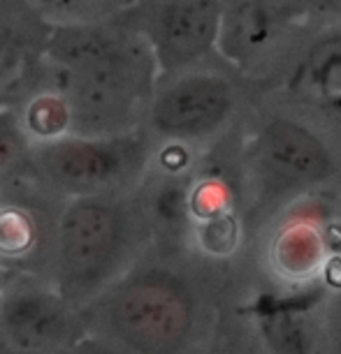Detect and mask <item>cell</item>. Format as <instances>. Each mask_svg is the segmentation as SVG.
Listing matches in <instances>:
<instances>
[{
    "label": "cell",
    "mask_w": 341,
    "mask_h": 354,
    "mask_svg": "<svg viewBox=\"0 0 341 354\" xmlns=\"http://www.w3.org/2000/svg\"><path fill=\"white\" fill-rule=\"evenodd\" d=\"M116 211L98 199H77L65 209L58 225V257L70 283L86 285L96 280L119 243Z\"/></svg>",
    "instance_id": "obj_1"
},
{
    "label": "cell",
    "mask_w": 341,
    "mask_h": 354,
    "mask_svg": "<svg viewBox=\"0 0 341 354\" xmlns=\"http://www.w3.org/2000/svg\"><path fill=\"white\" fill-rule=\"evenodd\" d=\"M37 158L56 183L89 190L121 176L139 158V149L128 137H58L46 142Z\"/></svg>",
    "instance_id": "obj_2"
},
{
    "label": "cell",
    "mask_w": 341,
    "mask_h": 354,
    "mask_svg": "<svg viewBox=\"0 0 341 354\" xmlns=\"http://www.w3.org/2000/svg\"><path fill=\"white\" fill-rule=\"evenodd\" d=\"M232 111L227 82L209 75L179 79L153 102L151 121L160 135L172 139H198L209 135Z\"/></svg>",
    "instance_id": "obj_3"
},
{
    "label": "cell",
    "mask_w": 341,
    "mask_h": 354,
    "mask_svg": "<svg viewBox=\"0 0 341 354\" xmlns=\"http://www.w3.org/2000/svg\"><path fill=\"white\" fill-rule=\"evenodd\" d=\"M112 324L130 345L158 350L177 338L184 324V306L167 285L139 280L116 294Z\"/></svg>",
    "instance_id": "obj_4"
},
{
    "label": "cell",
    "mask_w": 341,
    "mask_h": 354,
    "mask_svg": "<svg viewBox=\"0 0 341 354\" xmlns=\"http://www.w3.org/2000/svg\"><path fill=\"white\" fill-rule=\"evenodd\" d=\"M220 32V8L216 0H175L160 12L153 42L165 68L195 61Z\"/></svg>",
    "instance_id": "obj_5"
},
{
    "label": "cell",
    "mask_w": 341,
    "mask_h": 354,
    "mask_svg": "<svg viewBox=\"0 0 341 354\" xmlns=\"http://www.w3.org/2000/svg\"><path fill=\"white\" fill-rule=\"evenodd\" d=\"M3 322L26 350H53L75 338L77 324L68 308L46 294H21L5 306Z\"/></svg>",
    "instance_id": "obj_6"
},
{
    "label": "cell",
    "mask_w": 341,
    "mask_h": 354,
    "mask_svg": "<svg viewBox=\"0 0 341 354\" xmlns=\"http://www.w3.org/2000/svg\"><path fill=\"white\" fill-rule=\"evenodd\" d=\"M267 162L295 178H318L330 167V156L309 128L288 118L272 121L260 135Z\"/></svg>",
    "instance_id": "obj_7"
},
{
    "label": "cell",
    "mask_w": 341,
    "mask_h": 354,
    "mask_svg": "<svg viewBox=\"0 0 341 354\" xmlns=\"http://www.w3.org/2000/svg\"><path fill=\"white\" fill-rule=\"evenodd\" d=\"M292 86L320 102L341 95V32L318 39L299 63Z\"/></svg>",
    "instance_id": "obj_8"
},
{
    "label": "cell",
    "mask_w": 341,
    "mask_h": 354,
    "mask_svg": "<svg viewBox=\"0 0 341 354\" xmlns=\"http://www.w3.org/2000/svg\"><path fill=\"white\" fill-rule=\"evenodd\" d=\"M44 42L49 37L28 0H0V65L15 63Z\"/></svg>",
    "instance_id": "obj_9"
},
{
    "label": "cell",
    "mask_w": 341,
    "mask_h": 354,
    "mask_svg": "<svg viewBox=\"0 0 341 354\" xmlns=\"http://www.w3.org/2000/svg\"><path fill=\"white\" fill-rule=\"evenodd\" d=\"M272 17L260 8L258 0H230L220 10V32L225 49L251 51L267 39Z\"/></svg>",
    "instance_id": "obj_10"
},
{
    "label": "cell",
    "mask_w": 341,
    "mask_h": 354,
    "mask_svg": "<svg viewBox=\"0 0 341 354\" xmlns=\"http://www.w3.org/2000/svg\"><path fill=\"white\" fill-rule=\"evenodd\" d=\"M72 123V106L65 97L51 95V93H44V95L35 97L26 111V125L28 130L35 135L37 139H44V142H51V139H58L65 135V130L70 128Z\"/></svg>",
    "instance_id": "obj_11"
},
{
    "label": "cell",
    "mask_w": 341,
    "mask_h": 354,
    "mask_svg": "<svg viewBox=\"0 0 341 354\" xmlns=\"http://www.w3.org/2000/svg\"><path fill=\"white\" fill-rule=\"evenodd\" d=\"M35 230L24 211H0V252L3 255H21L33 245Z\"/></svg>",
    "instance_id": "obj_12"
},
{
    "label": "cell",
    "mask_w": 341,
    "mask_h": 354,
    "mask_svg": "<svg viewBox=\"0 0 341 354\" xmlns=\"http://www.w3.org/2000/svg\"><path fill=\"white\" fill-rule=\"evenodd\" d=\"M323 104H325V111L330 113L332 121L341 125V95H334L330 100H325Z\"/></svg>",
    "instance_id": "obj_13"
},
{
    "label": "cell",
    "mask_w": 341,
    "mask_h": 354,
    "mask_svg": "<svg viewBox=\"0 0 341 354\" xmlns=\"http://www.w3.org/2000/svg\"><path fill=\"white\" fill-rule=\"evenodd\" d=\"M320 5H327V8H341V0H316Z\"/></svg>",
    "instance_id": "obj_14"
},
{
    "label": "cell",
    "mask_w": 341,
    "mask_h": 354,
    "mask_svg": "<svg viewBox=\"0 0 341 354\" xmlns=\"http://www.w3.org/2000/svg\"><path fill=\"white\" fill-rule=\"evenodd\" d=\"M10 354H42V352H37V350H24V352H10Z\"/></svg>",
    "instance_id": "obj_15"
}]
</instances>
